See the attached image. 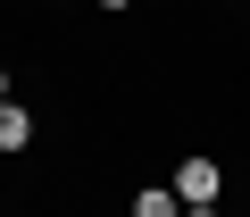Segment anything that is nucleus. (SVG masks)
I'll list each match as a JSON object with an SVG mask.
<instances>
[{"mask_svg": "<svg viewBox=\"0 0 250 217\" xmlns=\"http://www.w3.org/2000/svg\"><path fill=\"white\" fill-rule=\"evenodd\" d=\"M167 184H175V200H184L192 217H208V209H217V184H225V167H217V159H184Z\"/></svg>", "mask_w": 250, "mask_h": 217, "instance_id": "f257e3e1", "label": "nucleus"}, {"mask_svg": "<svg viewBox=\"0 0 250 217\" xmlns=\"http://www.w3.org/2000/svg\"><path fill=\"white\" fill-rule=\"evenodd\" d=\"M134 217H184V200H175V184H150V192L134 200Z\"/></svg>", "mask_w": 250, "mask_h": 217, "instance_id": "7ed1b4c3", "label": "nucleus"}, {"mask_svg": "<svg viewBox=\"0 0 250 217\" xmlns=\"http://www.w3.org/2000/svg\"><path fill=\"white\" fill-rule=\"evenodd\" d=\"M25 142H34V117L17 100H0V151H25Z\"/></svg>", "mask_w": 250, "mask_h": 217, "instance_id": "f03ea898", "label": "nucleus"}, {"mask_svg": "<svg viewBox=\"0 0 250 217\" xmlns=\"http://www.w3.org/2000/svg\"><path fill=\"white\" fill-rule=\"evenodd\" d=\"M100 9H134V0H100Z\"/></svg>", "mask_w": 250, "mask_h": 217, "instance_id": "20e7f679", "label": "nucleus"}, {"mask_svg": "<svg viewBox=\"0 0 250 217\" xmlns=\"http://www.w3.org/2000/svg\"><path fill=\"white\" fill-rule=\"evenodd\" d=\"M0 100H9V67H0Z\"/></svg>", "mask_w": 250, "mask_h": 217, "instance_id": "39448f33", "label": "nucleus"}]
</instances>
